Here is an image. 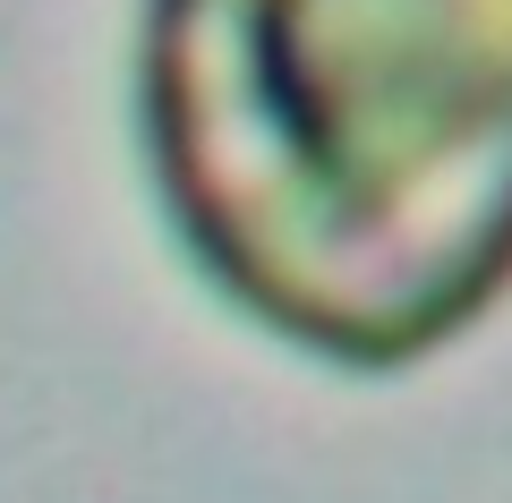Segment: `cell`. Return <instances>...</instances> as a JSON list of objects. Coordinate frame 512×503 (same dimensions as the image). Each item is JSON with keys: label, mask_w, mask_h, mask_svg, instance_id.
<instances>
[{"label": "cell", "mask_w": 512, "mask_h": 503, "mask_svg": "<svg viewBox=\"0 0 512 503\" xmlns=\"http://www.w3.org/2000/svg\"><path fill=\"white\" fill-rule=\"evenodd\" d=\"M146 162L282 342L419 359L512 282V0H146Z\"/></svg>", "instance_id": "cell-1"}]
</instances>
